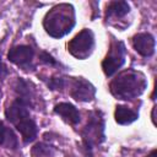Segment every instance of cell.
<instances>
[{
	"label": "cell",
	"mask_w": 157,
	"mask_h": 157,
	"mask_svg": "<svg viewBox=\"0 0 157 157\" xmlns=\"http://www.w3.org/2000/svg\"><path fill=\"white\" fill-rule=\"evenodd\" d=\"M147 87L146 77L142 72L128 69L119 72L109 83V91L117 99L132 101L140 97Z\"/></svg>",
	"instance_id": "cell-1"
},
{
	"label": "cell",
	"mask_w": 157,
	"mask_h": 157,
	"mask_svg": "<svg viewBox=\"0 0 157 157\" xmlns=\"http://www.w3.org/2000/svg\"><path fill=\"white\" fill-rule=\"evenodd\" d=\"M5 117L20 131L25 144H29L36 140L38 134V126L32 119L29 113V105L26 102L16 97L15 101L6 108Z\"/></svg>",
	"instance_id": "cell-2"
},
{
	"label": "cell",
	"mask_w": 157,
	"mask_h": 157,
	"mask_svg": "<svg viewBox=\"0 0 157 157\" xmlns=\"http://www.w3.org/2000/svg\"><path fill=\"white\" fill-rule=\"evenodd\" d=\"M75 26V11L70 4H59L47 12L43 20L45 32L53 38H61Z\"/></svg>",
	"instance_id": "cell-3"
},
{
	"label": "cell",
	"mask_w": 157,
	"mask_h": 157,
	"mask_svg": "<svg viewBox=\"0 0 157 157\" xmlns=\"http://www.w3.org/2000/svg\"><path fill=\"white\" fill-rule=\"evenodd\" d=\"M105 121L103 112L99 109L88 113L87 123L80 131L82 137V147L86 157L93 156V150L105 141Z\"/></svg>",
	"instance_id": "cell-4"
},
{
	"label": "cell",
	"mask_w": 157,
	"mask_h": 157,
	"mask_svg": "<svg viewBox=\"0 0 157 157\" xmlns=\"http://www.w3.org/2000/svg\"><path fill=\"white\" fill-rule=\"evenodd\" d=\"M94 49V34L91 29L85 28L78 32L69 43L67 50L76 59L85 60L87 59Z\"/></svg>",
	"instance_id": "cell-5"
},
{
	"label": "cell",
	"mask_w": 157,
	"mask_h": 157,
	"mask_svg": "<svg viewBox=\"0 0 157 157\" xmlns=\"http://www.w3.org/2000/svg\"><path fill=\"white\" fill-rule=\"evenodd\" d=\"M126 49L121 40H113L105 58L102 61V69L105 76H113L125 63Z\"/></svg>",
	"instance_id": "cell-6"
},
{
	"label": "cell",
	"mask_w": 157,
	"mask_h": 157,
	"mask_svg": "<svg viewBox=\"0 0 157 157\" xmlns=\"http://www.w3.org/2000/svg\"><path fill=\"white\" fill-rule=\"evenodd\" d=\"M7 59L12 64L17 65L25 71H29L34 69L33 59H34V49L31 45L20 44L12 47L7 53Z\"/></svg>",
	"instance_id": "cell-7"
},
{
	"label": "cell",
	"mask_w": 157,
	"mask_h": 157,
	"mask_svg": "<svg viewBox=\"0 0 157 157\" xmlns=\"http://www.w3.org/2000/svg\"><path fill=\"white\" fill-rule=\"evenodd\" d=\"M69 94L77 102H91L96 96V87L83 77H70Z\"/></svg>",
	"instance_id": "cell-8"
},
{
	"label": "cell",
	"mask_w": 157,
	"mask_h": 157,
	"mask_svg": "<svg viewBox=\"0 0 157 157\" xmlns=\"http://www.w3.org/2000/svg\"><path fill=\"white\" fill-rule=\"evenodd\" d=\"M132 47L134 49L144 58H150L155 54L156 49V39L148 32L137 33L132 37Z\"/></svg>",
	"instance_id": "cell-9"
},
{
	"label": "cell",
	"mask_w": 157,
	"mask_h": 157,
	"mask_svg": "<svg viewBox=\"0 0 157 157\" xmlns=\"http://www.w3.org/2000/svg\"><path fill=\"white\" fill-rule=\"evenodd\" d=\"M54 113L56 115H59L65 123L70 124V125H76L80 123L81 120V115L78 109L67 102H61L54 105Z\"/></svg>",
	"instance_id": "cell-10"
},
{
	"label": "cell",
	"mask_w": 157,
	"mask_h": 157,
	"mask_svg": "<svg viewBox=\"0 0 157 157\" xmlns=\"http://www.w3.org/2000/svg\"><path fill=\"white\" fill-rule=\"evenodd\" d=\"M0 146L9 150L18 148V139L15 131L11 128L6 126L1 120H0Z\"/></svg>",
	"instance_id": "cell-11"
},
{
	"label": "cell",
	"mask_w": 157,
	"mask_h": 157,
	"mask_svg": "<svg viewBox=\"0 0 157 157\" xmlns=\"http://www.w3.org/2000/svg\"><path fill=\"white\" fill-rule=\"evenodd\" d=\"M130 12V5L126 1H110L105 9V20L123 18Z\"/></svg>",
	"instance_id": "cell-12"
},
{
	"label": "cell",
	"mask_w": 157,
	"mask_h": 157,
	"mask_svg": "<svg viewBox=\"0 0 157 157\" xmlns=\"http://www.w3.org/2000/svg\"><path fill=\"white\" fill-rule=\"evenodd\" d=\"M31 86H32L31 82H28L21 77L17 78L16 86H15L16 87L15 91L17 93V97L21 98L23 102H26L29 105V108L33 107V99H34V90L31 88Z\"/></svg>",
	"instance_id": "cell-13"
},
{
	"label": "cell",
	"mask_w": 157,
	"mask_h": 157,
	"mask_svg": "<svg viewBox=\"0 0 157 157\" xmlns=\"http://www.w3.org/2000/svg\"><path fill=\"white\" fill-rule=\"evenodd\" d=\"M115 121L120 125H128L139 119V113L125 105H117L114 112Z\"/></svg>",
	"instance_id": "cell-14"
},
{
	"label": "cell",
	"mask_w": 157,
	"mask_h": 157,
	"mask_svg": "<svg viewBox=\"0 0 157 157\" xmlns=\"http://www.w3.org/2000/svg\"><path fill=\"white\" fill-rule=\"evenodd\" d=\"M55 150L44 142H37L31 148V157H54Z\"/></svg>",
	"instance_id": "cell-15"
},
{
	"label": "cell",
	"mask_w": 157,
	"mask_h": 157,
	"mask_svg": "<svg viewBox=\"0 0 157 157\" xmlns=\"http://www.w3.org/2000/svg\"><path fill=\"white\" fill-rule=\"evenodd\" d=\"M45 83L52 91H63L66 86V80L64 77H50L45 81Z\"/></svg>",
	"instance_id": "cell-16"
},
{
	"label": "cell",
	"mask_w": 157,
	"mask_h": 157,
	"mask_svg": "<svg viewBox=\"0 0 157 157\" xmlns=\"http://www.w3.org/2000/svg\"><path fill=\"white\" fill-rule=\"evenodd\" d=\"M39 61H40L42 64H44V65H48V66H58V65H60V64L54 59L53 55H50L48 52H44V50L39 52Z\"/></svg>",
	"instance_id": "cell-17"
},
{
	"label": "cell",
	"mask_w": 157,
	"mask_h": 157,
	"mask_svg": "<svg viewBox=\"0 0 157 157\" xmlns=\"http://www.w3.org/2000/svg\"><path fill=\"white\" fill-rule=\"evenodd\" d=\"M7 74H9V70H7L6 65L2 63V60H1V55H0V78H4Z\"/></svg>",
	"instance_id": "cell-18"
},
{
	"label": "cell",
	"mask_w": 157,
	"mask_h": 157,
	"mask_svg": "<svg viewBox=\"0 0 157 157\" xmlns=\"http://www.w3.org/2000/svg\"><path fill=\"white\" fill-rule=\"evenodd\" d=\"M155 112H156V107L152 108V123L156 124V120H155Z\"/></svg>",
	"instance_id": "cell-19"
},
{
	"label": "cell",
	"mask_w": 157,
	"mask_h": 157,
	"mask_svg": "<svg viewBox=\"0 0 157 157\" xmlns=\"http://www.w3.org/2000/svg\"><path fill=\"white\" fill-rule=\"evenodd\" d=\"M156 153H157V151H156V150H152L147 157H156Z\"/></svg>",
	"instance_id": "cell-20"
}]
</instances>
